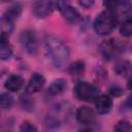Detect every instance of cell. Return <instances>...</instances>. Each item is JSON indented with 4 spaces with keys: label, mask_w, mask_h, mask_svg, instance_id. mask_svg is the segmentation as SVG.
<instances>
[{
    "label": "cell",
    "mask_w": 132,
    "mask_h": 132,
    "mask_svg": "<svg viewBox=\"0 0 132 132\" xmlns=\"http://www.w3.org/2000/svg\"><path fill=\"white\" fill-rule=\"evenodd\" d=\"M44 47L47 57L56 67L61 68L67 63L70 52L68 46L59 37L55 35L46 36L44 39Z\"/></svg>",
    "instance_id": "cell-1"
},
{
    "label": "cell",
    "mask_w": 132,
    "mask_h": 132,
    "mask_svg": "<svg viewBox=\"0 0 132 132\" xmlns=\"http://www.w3.org/2000/svg\"><path fill=\"white\" fill-rule=\"evenodd\" d=\"M117 26L116 13L106 10L97 15L94 22V30L99 35H108Z\"/></svg>",
    "instance_id": "cell-2"
},
{
    "label": "cell",
    "mask_w": 132,
    "mask_h": 132,
    "mask_svg": "<svg viewBox=\"0 0 132 132\" xmlns=\"http://www.w3.org/2000/svg\"><path fill=\"white\" fill-rule=\"evenodd\" d=\"M75 96L82 101H93L99 96V89L88 81H79L74 88Z\"/></svg>",
    "instance_id": "cell-3"
},
{
    "label": "cell",
    "mask_w": 132,
    "mask_h": 132,
    "mask_svg": "<svg viewBox=\"0 0 132 132\" xmlns=\"http://www.w3.org/2000/svg\"><path fill=\"white\" fill-rule=\"evenodd\" d=\"M100 53L105 60H111L120 55L121 46L113 39L105 40L100 45Z\"/></svg>",
    "instance_id": "cell-4"
},
{
    "label": "cell",
    "mask_w": 132,
    "mask_h": 132,
    "mask_svg": "<svg viewBox=\"0 0 132 132\" xmlns=\"http://www.w3.org/2000/svg\"><path fill=\"white\" fill-rule=\"evenodd\" d=\"M20 41H21L23 48L28 54H31V55L36 54V52H37V39H36L34 32H32L30 30L24 31L21 34Z\"/></svg>",
    "instance_id": "cell-5"
},
{
    "label": "cell",
    "mask_w": 132,
    "mask_h": 132,
    "mask_svg": "<svg viewBox=\"0 0 132 132\" xmlns=\"http://www.w3.org/2000/svg\"><path fill=\"white\" fill-rule=\"evenodd\" d=\"M55 8L53 0H36L32 5L33 13L38 18H46Z\"/></svg>",
    "instance_id": "cell-6"
},
{
    "label": "cell",
    "mask_w": 132,
    "mask_h": 132,
    "mask_svg": "<svg viewBox=\"0 0 132 132\" xmlns=\"http://www.w3.org/2000/svg\"><path fill=\"white\" fill-rule=\"evenodd\" d=\"M75 118L81 125H92L95 122V112L88 106H80L76 110Z\"/></svg>",
    "instance_id": "cell-7"
},
{
    "label": "cell",
    "mask_w": 132,
    "mask_h": 132,
    "mask_svg": "<svg viewBox=\"0 0 132 132\" xmlns=\"http://www.w3.org/2000/svg\"><path fill=\"white\" fill-rule=\"evenodd\" d=\"M45 84V78L42 74L35 73L31 76L27 87H26V93L27 94H34L39 92Z\"/></svg>",
    "instance_id": "cell-8"
},
{
    "label": "cell",
    "mask_w": 132,
    "mask_h": 132,
    "mask_svg": "<svg viewBox=\"0 0 132 132\" xmlns=\"http://www.w3.org/2000/svg\"><path fill=\"white\" fill-rule=\"evenodd\" d=\"M95 107L100 114L108 113L112 108V99L108 95H100L96 98Z\"/></svg>",
    "instance_id": "cell-9"
},
{
    "label": "cell",
    "mask_w": 132,
    "mask_h": 132,
    "mask_svg": "<svg viewBox=\"0 0 132 132\" xmlns=\"http://www.w3.org/2000/svg\"><path fill=\"white\" fill-rule=\"evenodd\" d=\"M113 70L118 75L127 77L132 75V63L128 60H120L116 62Z\"/></svg>",
    "instance_id": "cell-10"
},
{
    "label": "cell",
    "mask_w": 132,
    "mask_h": 132,
    "mask_svg": "<svg viewBox=\"0 0 132 132\" xmlns=\"http://www.w3.org/2000/svg\"><path fill=\"white\" fill-rule=\"evenodd\" d=\"M23 85H24L23 77L21 75H18V74H12L6 79L4 87L6 90H8L10 92H18L21 90Z\"/></svg>",
    "instance_id": "cell-11"
},
{
    "label": "cell",
    "mask_w": 132,
    "mask_h": 132,
    "mask_svg": "<svg viewBox=\"0 0 132 132\" xmlns=\"http://www.w3.org/2000/svg\"><path fill=\"white\" fill-rule=\"evenodd\" d=\"M67 88V81L64 78H58L55 79L48 87V93L53 96H57L62 94Z\"/></svg>",
    "instance_id": "cell-12"
},
{
    "label": "cell",
    "mask_w": 132,
    "mask_h": 132,
    "mask_svg": "<svg viewBox=\"0 0 132 132\" xmlns=\"http://www.w3.org/2000/svg\"><path fill=\"white\" fill-rule=\"evenodd\" d=\"M62 14L64 19L70 24H77L81 20V15L78 12V10L72 6H68L65 10L62 11Z\"/></svg>",
    "instance_id": "cell-13"
},
{
    "label": "cell",
    "mask_w": 132,
    "mask_h": 132,
    "mask_svg": "<svg viewBox=\"0 0 132 132\" xmlns=\"http://www.w3.org/2000/svg\"><path fill=\"white\" fill-rule=\"evenodd\" d=\"M13 30V21L3 15L1 18V37L8 38Z\"/></svg>",
    "instance_id": "cell-14"
},
{
    "label": "cell",
    "mask_w": 132,
    "mask_h": 132,
    "mask_svg": "<svg viewBox=\"0 0 132 132\" xmlns=\"http://www.w3.org/2000/svg\"><path fill=\"white\" fill-rule=\"evenodd\" d=\"M12 55V47L7 41V38H0V58L2 60H7Z\"/></svg>",
    "instance_id": "cell-15"
},
{
    "label": "cell",
    "mask_w": 132,
    "mask_h": 132,
    "mask_svg": "<svg viewBox=\"0 0 132 132\" xmlns=\"http://www.w3.org/2000/svg\"><path fill=\"white\" fill-rule=\"evenodd\" d=\"M120 33L125 37L132 36V18L124 20L120 26Z\"/></svg>",
    "instance_id": "cell-16"
},
{
    "label": "cell",
    "mask_w": 132,
    "mask_h": 132,
    "mask_svg": "<svg viewBox=\"0 0 132 132\" xmlns=\"http://www.w3.org/2000/svg\"><path fill=\"white\" fill-rule=\"evenodd\" d=\"M69 72L71 75L78 76L85 72V63L82 61H76L69 67Z\"/></svg>",
    "instance_id": "cell-17"
},
{
    "label": "cell",
    "mask_w": 132,
    "mask_h": 132,
    "mask_svg": "<svg viewBox=\"0 0 132 132\" xmlns=\"http://www.w3.org/2000/svg\"><path fill=\"white\" fill-rule=\"evenodd\" d=\"M21 10H22V6L19 4V3H15V4H13V5H11L7 10H6V12L3 14V15H5V16H7V18H9L10 20H14V19H16L20 14H21Z\"/></svg>",
    "instance_id": "cell-18"
},
{
    "label": "cell",
    "mask_w": 132,
    "mask_h": 132,
    "mask_svg": "<svg viewBox=\"0 0 132 132\" xmlns=\"http://www.w3.org/2000/svg\"><path fill=\"white\" fill-rule=\"evenodd\" d=\"M13 104V97L9 93H2L0 96V105L2 109H8Z\"/></svg>",
    "instance_id": "cell-19"
},
{
    "label": "cell",
    "mask_w": 132,
    "mask_h": 132,
    "mask_svg": "<svg viewBox=\"0 0 132 132\" xmlns=\"http://www.w3.org/2000/svg\"><path fill=\"white\" fill-rule=\"evenodd\" d=\"M121 3H122V0H103V4L106 7V9L109 11H112L113 13L117 12Z\"/></svg>",
    "instance_id": "cell-20"
},
{
    "label": "cell",
    "mask_w": 132,
    "mask_h": 132,
    "mask_svg": "<svg viewBox=\"0 0 132 132\" xmlns=\"http://www.w3.org/2000/svg\"><path fill=\"white\" fill-rule=\"evenodd\" d=\"M114 130L116 131H132V126L131 124L128 122V121H125V120H122L120 121L116 126H114Z\"/></svg>",
    "instance_id": "cell-21"
},
{
    "label": "cell",
    "mask_w": 132,
    "mask_h": 132,
    "mask_svg": "<svg viewBox=\"0 0 132 132\" xmlns=\"http://www.w3.org/2000/svg\"><path fill=\"white\" fill-rule=\"evenodd\" d=\"M55 8H57L59 11L65 10L68 6H70V0H54Z\"/></svg>",
    "instance_id": "cell-22"
},
{
    "label": "cell",
    "mask_w": 132,
    "mask_h": 132,
    "mask_svg": "<svg viewBox=\"0 0 132 132\" xmlns=\"http://www.w3.org/2000/svg\"><path fill=\"white\" fill-rule=\"evenodd\" d=\"M20 130L23 131V132H33V131H36L37 129H36V127H35L33 124H31L30 122L26 121V122H24V123L22 124Z\"/></svg>",
    "instance_id": "cell-23"
},
{
    "label": "cell",
    "mask_w": 132,
    "mask_h": 132,
    "mask_svg": "<svg viewBox=\"0 0 132 132\" xmlns=\"http://www.w3.org/2000/svg\"><path fill=\"white\" fill-rule=\"evenodd\" d=\"M109 92H110V94H111L112 96H116V97H118V96L122 95V93H123V90H122L120 87H118V86H113V87H111V88L109 89Z\"/></svg>",
    "instance_id": "cell-24"
},
{
    "label": "cell",
    "mask_w": 132,
    "mask_h": 132,
    "mask_svg": "<svg viewBox=\"0 0 132 132\" xmlns=\"http://www.w3.org/2000/svg\"><path fill=\"white\" fill-rule=\"evenodd\" d=\"M78 2H79V4H80L82 7H85V8H90V7H92V6L94 5L95 0H78Z\"/></svg>",
    "instance_id": "cell-25"
},
{
    "label": "cell",
    "mask_w": 132,
    "mask_h": 132,
    "mask_svg": "<svg viewBox=\"0 0 132 132\" xmlns=\"http://www.w3.org/2000/svg\"><path fill=\"white\" fill-rule=\"evenodd\" d=\"M126 104H127V106L130 108V109H132V94L128 97V99H127V102H126Z\"/></svg>",
    "instance_id": "cell-26"
},
{
    "label": "cell",
    "mask_w": 132,
    "mask_h": 132,
    "mask_svg": "<svg viewBox=\"0 0 132 132\" xmlns=\"http://www.w3.org/2000/svg\"><path fill=\"white\" fill-rule=\"evenodd\" d=\"M128 89L132 91V75L130 76V78H129V80H128Z\"/></svg>",
    "instance_id": "cell-27"
},
{
    "label": "cell",
    "mask_w": 132,
    "mask_h": 132,
    "mask_svg": "<svg viewBox=\"0 0 132 132\" xmlns=\"http://www.w3.org/2000/svg\"><path fill=\"white\" fill-rule=\"evenodd\" d=\"M2 1H8V0H2Z\"/></svg>",
    "instance_id": "cell-28"
}]
</instances>
